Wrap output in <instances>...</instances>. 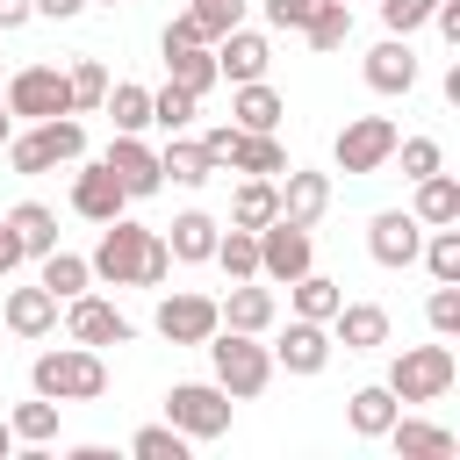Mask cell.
<instances>
[{
    "instance_id": "cell-13",
    "label": "cell",
    "mask_w": 460,
    "mask_h": 460,
    "mask_svg": "<svg viewBox=\"0 0 460 460\" xmlns=\"http://www.w3.org/2000/svg\"><path fill=\"white\" fill-rule=\"evenodd\" d=\"M216 323H223L216 316V295H165L158 302V338L165 345H208Z\"/></svg>"
},
{
    "instance_id": "cell-40",
    "label": "cell",
    "mask_w": 460,
    "mask_h": 460,
    "mask_svg": "<svg viewBox=\"0 0 460 460\" xmlns=\"http://www.w3.org/2000/svg\"><path fill=\"white\" fill-rule=\"evenodd\" d=\"M7 431H14V438H29V446H43V438H58V402H50V395H36V402H22V410L7 417Z\"/></svg>"
},
{
    "instance_id": "cell-4",
    "label": "cell",
    "mask_w": 460,
    "mask_h": 460,
    "mask_svg": "<svg viewBox=\"0 0 460 460\" xmlns=\"http://www.w3.org/2000/svg\"><path fill=\"white\" fill-rule=\"evenodd\" d=\"M79 158H86L79 115H50V122H29V137H7L14 172H50V165H79Z\"/></svg>"
},
{
    "instance_id": "cell-35",
    "label": "cell",
    "mask_w": 460,
    "mask_h": 460,
    "mask_svg": "<svg viewBox=\"0 0 460 460\" xmlns=\"http://www.w3.org/2000/svg\"><path fill=\"white\" fill-rule=\"evenodd\" d=\"M216 266H223L230 280H259V230H237V223H230V230L216 237Z\"/></svg>"
},
{
    "instance_id": "cell-29",
    "label": "cell",
    "mask_w": 460,
    "mask_h": 460,
    "mask_svg": "<svg viewBox=\"0 0 460 460\" xmlns=\"http://www.w3.org/2000/svg\"><path fill=\"white\" fill-rule=\"evenodd\" d=\"M158 172L165 180H180V187H201L216 165H208V151H201V137H187V129H172L165 137V151H158Z\"/></svg>"
},
{
    "instance_id": "cell-7",
    "label": "cell",
    "mask_w": 460,
    "mask_h": 460,
    "mask_svg": "<svg viewBox=\"0 0 460 460\" xmlns=\"http://www.w3.org/2000/svg\"><path fill=\"white\" fill-rule=\"evenodd\" d=\"M158 58H165V79H172V86H187V93H208V86H216V43H201V36L187 29V14L165 22Z\"/></svg>"
},
{
    "instance_id": "cell-25",
    "label": "cell",
    "mask_w": 460,
    "mask_h": 460,
    "mask_svg": "<svg viewBox=\"0 0 460 460\" xmlns=\"http://www.w3.org/2000/svg\"><path fill=\"white\" fill-rule=\"evenodd\" d=\"M395 417H402V402L388 395V381H367V388H352V402H345V424H352L359 438H381Z\"/></svg>"
},
{
    "instance_id": "cell-11",
    "label": "cell",
    "mask_w": 460,
    "mask_h": 460,
    "mask_svg": "<svg viewBox=\"0 0 460 460\" xmlns=\"http://www.w3.org/2000/svg\"><path fill=\"white\" fill-rule=\"evenodd\" d=\"M65 331H72V345H129L137 338V323L115 309V302H101V295H72L65 302Z\"/></svg>"
},
{
    "instance_id": "cell-22",
    "label": "cell",
    "mask_w": 460,
    "mask_h": 460,
    "mask_svg": "<svg viewBox=\"0 0 460 460\" xmlns=\"http://www.w3.org/2000/svg\"><path fill=\"white\" fill-rule=\"evenodd\" d=\"M216 216H201V208H187V216H172V230H165V252H172V266H201V259H216Z\"/></svg>"
},
{
    "instance_id": "cell-32",
    "label": "cell",
    "mask_w": 460,
    "mask_h": 460,
    "mask_svg": "<svg viewBox=\"0 0 460 460\" xmlns=\"http://www.w3.org/2000/svg\"><path fill=\"white\" fill-rule=\"evenodd\" d=\"M302 36H309V50H345L352 43V7L345 0H316L309 22H302Z\"/></svg>"
},
{
    "instance_id": "cell-33",
    "label": "cell",
    "mask_w": 460,
    "mask_h": 460,
    "mask_svg": "<svg viewBox=\"0 0 460 460\" xmlns=\"http://www.w3.org/2000/svg\"><path fill=\"white\" fill-rule=\"evenodd\" d=\"M280 216V187L273 180H244L237 194H230V223L237 230H259V223H273Z\"/></svg>"
},
{
    "instance_id": "cell-52",
    "label": "cell",
    "mask_w": 460,
    "mask_h": 460,
    "mask_svg": "<svg viewBox=\"0 0 460 460\" xmlns=\"http://www.w3.org/2000/svg\"><path fill=\"white\" fill-rule=\"evenodd\" d=\"M7 453H14V431H7V417H0V460H7Z\"/></svg>"
},
{
    "instance_id": "cell-43",
    "label": "cell",
    "mask_w": 460,
    "mask_h": 460,
    "mask_svg": "<svg viewBox=\"0 0 460 460\" xmlns=\"http://www.w3.org/2000/svg\"><path fill=\"white\" fill-rule=\"evenodd\" d=\"M395 158H402V180H424V172H438V165H446L431 137H395Z\"/></svg>"
},
{
    "instance_id": "cell-45",
    "label": "cell",
    "mask_w": 460,
    "mask_h": 460,
    "mask_svg": "<svg viewBox=\"0 0 460 460\" xmlns=\"http://www.w3.org/2000/svg\"><path fill=\"white\" fill-rule=\"evenodd\" d=\"M431 7L438 0H381V22H388V36H410V29L431 22Z\"/></svg>"
},
{
    "instance_id": "cell-24",
    "label": "cell",
    "mask_w": 460,
    "mask_h": 460,
    "mask_svg": "<svg viewBox=\"0 0 460 460\" xmlns=\"http://www.w3.org/2000/svg\"><path fill=\"white\" fill-rule=\"evenodd\" d=\"M230 172H252V180H280V172H288V151H280V137H273V129H237Z\"/></svg>"
},
{
    "instance_id": "cell-48",
    "label": "cell",
    "mask_w": 460,
    "mask_h": 460,
    "mask_svg": "<svg viewBox=\"0 0 460 460\" xmlns=\"http://www.w3.org/2000/svg\"><path fill=\"white\" fill-rule=\"evenodd\" d=\"M29 7H36V14H43V22H72V14H79V7H86V0H29Z\"/></svg>"
},
{
    "instance_id": "cell-30",
    "label": "cell",
    "mask_w": 460,
    "mask_h": 460,
    "mask_svg": "<svg viewBox=\"0 0 460 460\" xmlns=\"http://www.w3.org/2000/svg\"><path fill=\"white\" fill-rule=\"evenodd\" d=\"M424 230H438V223H460V180L453 172H424L417 180V208H410Z\"/></svg>"
},
{
    "instance_id": "cell-2",
    "label": "cell",
    "mask_w": 460,
    "mask_h": 460,
    "mask_svg": "<svg viewBox=\"0 0 460 460\" xmlns=\"http://www.w3.org/2000/svg\"><path fill=\"white\" fill-rule=\"evenodd\" d=\"M208 367H216V388L230 395V402H252V395H266V381H273V352L259 345V331H208Z\"/></svg>"
},
{
    "instance_id": "cell-44",
    "label": "cell",
    "mask_w": 460,
    "mask_h": 460,
    "mask_svg": "<svg viewBox=\"0 0 460 460\" xmlns=\"http://www.w3.org/2000/svg\"><path fill=\"white\" fill-rule=\"evenodd\" d=\"M424 316H431V331H438V338H453V331H460V280H438Z\"/></svg>"
},
{
    "instance_id": "cell-27",
    "label": "cell",
    "mask_w": 460,
    "mask_h": 460,
    "mask_svg": "<svg viewBox=\"0 0 460 460\" xmlns=\"http://www.w3.org/2000/svg\"><path fill=\"white\" fill-rule=\"evenodd\" d=\"M0 223L14 230V244H22V259H43V252L58 244V216H50L43 201H14V208H7Z\"/></svg>"
},
{
    "instance_id": "cell-41",
    "label": "cell",
    "mask_w": 460,
    "mask_h": 460,
    "mask_svg": "<svg viewBox=\"0 0 460 460\" xmlns=\"http://www.w3.org/2000/svg\"><path fill=\"white\" fill-rule=\"evenodd\" d=\"M417 259L431 266V280H460V230H453V223H438V230H431V244H424Z\"/></svg>"
},
{
    "instance_id": "cell-31",
    "label": "cell",
    "mask_w": 460,
    "mask_h": 460,
    "mask_svg": "<svg viewBox=\"0 0 460 460\" xmlns=\"http://www.w3.org/2000/svg\"><path fill=\"white\" fill-rule=\"evenodd\" d=\"M36 280H43V288H50L58 302H72V295H86V288H93V266H86L79 252H58V244H50V252H43V273H36Z\"/></svg>"
},
{
    "instance_id": "cell-18",
    "label": "cell",
    "mask_w": 460,
    "mask_h": 460,
    "mask_svg": "<svg viewBox=\"0 0 460 460\" xmlns=\"http://www.w3.org/2000/svg\"><path fill=\"white\" fill-rule=\"evenodd\" d=\"M273 367H288V374H323V367H331V331L309 323V316H295L288 338L273 345Z\"/></svg>"
},
{
    "instance_id": "cell-36",
    "label": "cell",
    "mask_w": 460,
    "mask_h": 460,
    "mask_svg": "<svg viewBox=\"0 0 460 460\" xmlns=\"http://www.w3.org/2000/svg\"><path fill=\"white\" fill-rule=\"evenodd\" d=\"M101 108H108V122H115L122 137H137V129L151 122V93H144V86H129V79H122V86H108V93H101Z\"/></svg>"
},
{
    "instance_id": "cell-39",
    "label": "cell",
    "mask_w": 460,
    "mask_h": 460,
    "mask_svg": "<svg viewBox=\"0 0 460 460\" xmlns=\"http://www.w3.org/2000/svg\"><path fill=\"white\" fill-rule=\"evenodd\" d=\"M194 101H201V93H187V86H172V79H165V86L151 93V122L172 137V129H187V122H194Z\"/></svg>"
},
{
    "instance_id": "cell-3",
    "label": "cell",
    "mask_w": 460,
    "mask_h": 460,
    "mask_svg": "<svg viewBox=\"0 0 460 460\" xmlns=\"http://www.w3.org/2000/svg\"><path fill=\"white\" fill-rule=\"evenodd\" d=\"M29 388L50 395V402H93V395L108 388V367H101L93 345H50V352H36Z\"/></svg>"
},
{
    "instance_id": "cell-16",
    "label": "cell",
    "mask_w": 460,
    "mask_h": 460,
    "mask_svg": "<svg viewBox=\"0 0 460 460\" xmlns=\"http://www.w3.org/2000/svg\"><path fill=\"white\" fill-rule=\"evenodd\" d=\"M72 208H79L86 223H115V216L129 208V194H122V180H115L108 165H79V172H72Z\"/></svg>"
},
{
    "instance_id": "cell-14",
    "label": "cell",
    "mask_w": 460,
    "mask_h": 460,
    "mask_svg": "<svg viewBox=\"0 0 460 460\" xmlns=\"http://www.w3.org/2000/svg\"><path fill=\"white\" fill-rule=\"evenodd\" d=\"M266 65H273V43L259 36V29H230V36H216V79H230V86H244V79H266Z\"/></svg>"
},
{
    "instance_id": "cell-53",
    "label": "cell",
    "mask_w": 460,
    "mask_h": 460,
    "mask_svg": "<svg viewBox=\"0 0 460 460\" xmlns=\"http://www.w3.org/2000/svg\"><path fill=\"white\" fill-rule=\"evenodd\" d=\"M101 7H115V0H101Z\"/></svg>"
},
{
    "instance_id": "cell-1",
    "label": "cell",
    "mask_w": 460,
    "mask_h": 460,
    "mask_svg": "<svg viewBox=\"0 0 460 460\" xmlns=\"http://www.w3.org/2000/svg\"><path fill=\"white\" fill-rule=\"evenodd\" d=\"M101 280H115V288H158L165 273H172V252H165V237L158 230H144V223H129V216H115V223H101V244H93V259H86Z\"/></svg>"
},
{
    "instance_id": "cell-37",
    "label": "cell",
    "mask_w": 460,
    "mask_h": 460,
    "mask_svg": "<svg viewBox=\"0 0 460 460\" xmlns=\"http://www.w3.org/2000/svg\"><path fill=\"white\" fill-rule=\"evenodd\" d=\"M237 22H244V0H194V7H187V29H194L201 43H216V36H230Z\"/></svg>"
},
{
    "instance_id": "cell-50",
    "label": "cell",
    "mask_w": 460,
    "mask_h": 460,
    "mask_svg": "<svg viewBox=\"0 0 460 460\" xmlns=\"http://www.w3.org/2000/svg\"><path fill=\"white\" fill-rule=\"evenodd\" d=\"M29 14H36V7H29V0H0V36H7V29H22V22H29Z\"/></svg>"
},
{
    "instance_id": "cell-49",
    "label": "cell",
    "mask_w": 460,
    "mask_h": 460,
    "mask_svg": "<svg viewBox=\"0 0 460 460\" xmlns=\"http://www.w3.org/2000/svg\"><path fill=\"white\" fill-rule=\"evenodd\" d=\"M14 266H22V244H14V230H7V223H0V280H7V273H14Z\"/></svg>"
},
{
    "instance_id": "cell-42",
    "label": "cell",
    "mask_w": 460,
    "mask_h": 460,
    "mask_svg": "<svg viewBox=\"0 0 460 460\" xmlns=\"http://www.w3.org/2000/svg\"><path fill=\"white\" fill-rule=\"evenodd\" d=\"M129 453H137V460H187V431H172V424H144V431L129 438Z\"/></svg>"
},
{
    "instance_id": "cell-23",
    "label": "cell",
    "mask_w": 460,
    "mask_h": 460,
    "mask_svg": "<svg viewBox=\"0 0 460 460\" xmlns=\"http://www.w3.org/2000/svg\"><path fill=\"white\" fill-rule=\"evenodd\" d=\"M216 316H223V331H266V323H273V288L230 280V295L216 302Z\"/></svg>"
},
{
    "instance_id": "cell-21",
    "label": "cell",
    "mask_w": 460,
    "mask_h": 460,
    "mask_svg": "<svg viewBox=\"0 0 460 460\" xmlns=\"http://www.w3.org/2000/svg\"><path fill=\"white\" fill-rule=\"evenodd\" d=\"M331 331H338L345 352H374V345H388V309L381 302H338Z\"/></svg>"
},
{
    "instance_id": "cell-9",
    "label": "cell",
    "mask_w": 460,
    "mask_h": 460,
    "mask_svg": "<svg viewBox=\"0 0 460 460\" xmlns=\"http://www.w3.org/2000/svg\"><path fill=\"white\" fill-rule=\"evenodd\" d=\"M7 115H22V122L72 115V86H65V72H58V65H22V72L7 79Z\"/></svg>"
},
{
    "instance_id": "cell-10",
    "label": "cell",
    "mask_w": 460,
    "mask_h": 460,
    "mask_svg": "<svg viewBox=\"0 0 460 460\" xmlns=\"http://www.w3.org/2000/svg\"><path fill=\"white\" fill-rule=\"evenodd\" d=\"M295 273H309V223L295 216L259 223V280H295Z\"/></svg>"
},
{
    "instance_id": "cell-15",
    "label": "cell",
    "mask_w": 460,
    "mask_h": 460,
    "mask_svg": "<svg viewBox=\"0 0 460 460\" xmlns=\"http://www.w3.org/2000/svg\"><path fill=\"white\" fill-rule=\"evenodd\" d=\"M101 165L122 180V194H129V201H144V194H158V187H165L158 151H151V144H137V137H122V129H115V144H108V158H101Z\"/></svg>"
},
{
    "instance_id": "cell-12",
    "label": "cell",
    "mask_w": 460,
    "mask_h": 460,
    "mask_svg": "<svg viewBox=\"0 0 460 460\" xmlns=\"http://www.w3.org/2000/svg\"><path fill=\"white\" fill-rule=\"evenodd\" d=\"M367 252H374V266H417L424 223H417L410 208H381V216L367 223Z\"/></svg>"
},
{
    "instance_id": "cell-38",
    "label": "cell",
    "mask_w": 460,
    "mask_h": 460,
    "mask_svg": "<svg viewBox=\"0 0 460 460\" xmlns=\"http://www.w3.org/2000/svg\"><path fill=\"white\" fill-rule=\"evenodd\" d=\"M65 86H72V115H79V108H101L108 65H101V58H72V65H65Z\"/></svg>"
},
{
    "instance_id": "cell-20",
    "label": "cell",
    "mask_w": 460,
    "mask_h": 460,
    "mask_svg": "<svg viewBox=\"0 0 460 460\" xmlns=\"http://www.w3.org/2000/svg\"><path fill=\"white\" fill-rule=\"evenodd\" d=\"M0 316H7L14 338H50V331H58V295H50L43 280H36V288H14Z\"/></svg>"
},
{
    "instance_id": "cell-47",
    "label": "cell",
    "mask_w": 460,
    "mask_h": 460,
    "mask_svg": "<svg viewBox=\"0 0 460 460\" xmlns=\"http://www.w3.org/2000/svg\"><path fill=\"white\" fill-rule=\"evenodd\" d=\"M431 22H438V36H446V43H460V0H438V7H431Z\"/></svg>"
},
{
    "instance_id": "cell-46",
    "label": "cell",
    "mask_w": 460,
    "mask_h": 460,
    "mask_svg": "<svg viewBox=\"0 0 460 460\" xmlns=\"http://www.w3.org/2000/svg\"><path fill=\"white\" fill-rule=\"evenodd\" d=\"M309 7H316V0H266V22H273V29H302Z\"/></svg>"
},
{
    "instance_id": "cell-51",
    "label": "cell",
    "mask_w": 460,
    "mask_h": 460,
    "mask_svg": "<svg viewBox=\"0 0 460 460\" xmlns=\"http://www.w3.org/2000/svg\"><path fill=\"white\" fill-rule=\"evenodd\" d=\"M14 137V115H7V86H0V144Z\"/></svg>"
},
{
    "instance_id": "cell-28",
    "label": "cell",
    "mask_w": 460,
    "mask_h": 460,
    "mask_svg": "<svg viewBox=\"0 0 460 460\" xmlns=\"http://www.w3.org/2000/svg\"><path fill=\"white\" fill-rule=\"evenodd\" d=\"M381 438H388L402 460H453V431H438V424H417V417H395Z\"/></svg>"
},
{
    "instance_id": "cell-8",
    "label": "cell",
    "mask_w": 460,
    "mask_h": 460,
    "mask_svg": "<svg viewBox=\"0 0 460 460\" xmlns=\"http://www.w3.org/2000/svg\"><path fill=\"white\" fill-rule=\"evenodd\" d=\"M395 122L388 115H352L338 137H331V158H338V172H381L388 158H395Z\"/></svg>"
},
{
    "instance_id": "cell-26",
    "label": "cell",
    "mask_w": 460,
    "mask_h": 460,
    "mask_svg": "<svg viewBox=\"0 0 460 460\" xmlns=\"http://www.w3.org/2000/svg\"><path fill=\"white\" fill-rule=\"evenodd\" d=\"M280 115H288V101H280L266 79H244V86L230 93V122H237V129H280Z\"/></svg>"
},
{
    "instance_id": "cell-6",
    "label": "cell",
    "mask_w": 460,
    "mask_h": 460,
    "mask_svg": "<svg viewBox=\"0 0 460 460\" xmlns=\"http://www.w3.org/2000/svg\"><path fill=\"white\" fill-rule=\"evenodd\" d=\"M165 424L187 438H223L230 431V395L216 381H172L165 388Z\"/></svg>"
},
{
    "instance_id": "cell-34",
    "label": "cell",
    "mask_w": 460,
    "mask_h": 460,
    "mask_svg": "<svg viewBox=\"0 0 460 460\" xmlns=\"http://www.w3.org/2000/svg\"><path fill=\"white\" fill-rule=\"evenodd\" d=\"M288 288H295V316H309V323H331V316H338V302H345V288H338V280H323V273H295Z\"/></svg>"
},
{
    "instance_id": "cell-19",
    "label": "cell",
    "mask_w": 460,
    "mask_h": 460,
    "mask_svg": "<svg viewBox=\"0 0 460 460\" xmlns=\"http://www.w3.org/2000/svg\"><path fill=\"white\" fill-rule=\"evenodd\" d=\"M273 187H280V216H295V223H316V216L331 208V172H302V165H288Z\"/></svg>"
},
{
    "instance_id": "cell-17",
    "label": "cell",
    "mask_w": 460,
    "mask_h": 460,
    "mask_svg": "<svg viewBox=\"0 0 460 460\" xmlns=\"http://www.w3.org/2000/svg\"><path fill=\"white\" fill-rule=\"evenodd\" d=\"M367 86H374V93H410V86H417V50H410V36H381V43L367 50Z\"/></svg>"
},
{
    "instance_id": "cell-5",
    "label": "cell",
    "mask_w": 460,
    "mask_h": 460,
    "mask_svg": "<svg viewBox=\"0 0 460 460\" xmlns=\"http://www.w3.org/2000/svg\"><path fill=\"white\" fill-rule=\"evenodd\" d=\"M453 374H460L453 345H402L395 367H388V395L395 402H438L453 388Z\"/></svg>"
}]
</instances>
